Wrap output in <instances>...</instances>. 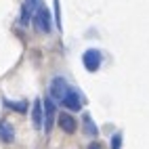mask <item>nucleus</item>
Segmentation results:
<instances>
[{
  "label": "nucleus",
  "mask_w": 149,
  "mask_h": 149,
  "mask_svg": "<svg viewBox=\"0 0 149 149\" xmlns=\"http://www.w3.org/2000/svg\"><path fill=\"white\" fill-rule=\"evenodd\" d=\"M32 23H34V27H36V32H40V34H51L55 19L51 17V11L46 8V4H44L42 8H38V11H36Z\"/></svg>",
  "instance_id": "f257e3e1"
},
{
  "label": "nucleus",
  "mask_w": 149,
  "mask_h": 149,
  "mask_svg": "<svg viewBox=\"0 0 149 149\" xmlns=\"http://www.w3.org/2000/svg\"><path fill=\"white\" fill-rule=\"evenodd\" d=\"M42 105H44V124H42V130L48 134L53 130V126L57 124V105H55V99L48 95V97H44L42 99Z\"/></svg>",
  "instance_id": "f03ea898"
},
{
  "label": "nucleus",
  "mask_w": 149,
  "mask_h": 149,
  "mask_svg": "<svg viewBox=\"0 0 149 149\" xmlns=\"http://www.w3.org/2000/svg\"><path fill=\"white\" fill-rule=\"evenodd\" d=\"M101 63H103V55L99 48H86L84 55H82V65L86 72L91 74H97L99 69H101Z\"/></svg>",
  "instance_id": "7ed1b4c3"
},
{
  "label": "nucleus",
  "mask_w": 149,
  "mask_h": 149,
  "mask_svg": "<svg viewBox=\"0 0 149 149\" xmlns=\"http://www.w3.org/2000/svg\"><path fill=\"white\" fill-rule=\"evenodd\" d=\"M69 88H72V86H69V82L65 80L63 76H55L51 80V86H48V95H51L55 101L61 103V99L69 93Z\"/></svg>",
  "instance_id": "20e7f679"
},
{
  "label": "nucleus",
  "mask_w": 149,
  "mask_h": 149,
  "mask_svg": "<svg viewBox=\"0 0 149 149\" xmlns=\"http://www.w3.org/2000/svg\"><path fill=\"white\" fill-rule=\"evenodd\" d=\"M61 105L67 109V111H80L84 107V97L76 91V88H69V93L61 99Z\"/></svg>",
  "instance_id": "39448f33"
},
{
  "label": "nucleus",
  "mask_w": 149,
  "mask_h": 149,
  "mask_svg": "<svg viewBox=\"0 0 149 149\" xmlns=\"http://www.w3.org/2000/svg\"><path fill=\"white\" fill-rule=\"evenodd\" d=\"M57 126L61 128L65 134H74V132L78 130V122H76V118H74L72 113H67V111H63V113H59V116H57Z\"/></svg>",
  "instance_id": "423d86ee"
},
{
  "label": "nucleus",
  "mask_w": 149,
  "mask_h": 149,
  "mask_svg": "<svg viewBox=\"0 0 149 149\" xmlns=\"http://www.w3.org/2000/svg\"><path fill=\"white\" fill-rule=\"evenodd\" d=\"M32 124L34 128L40 130L42 124H44V105H42V99H34L32 103Z\"/></svg>",
  "instance_id": "0eeeda50"
},
{
  "label": "nucleus",
  "mask_w": 149,
  "mask_h": 149,
  "mask_svg": "<svg viewBox=\"0 0 149 149\" xmlns=\"http://www.w3.org/2000/svg\"><path fill=\"white\" fill-rule=\"evenodd\" d=\"M82 130H84L86 136L99 139V126H97V122H93L91 113H84V116H82Z\"/></svg>",
  "instance_id": "6e6552de"
},
{
  "label": "nucleus",
  "mask_w": 149,
  "mask_h": 149,
  "mask_svg": "<svg viewBox=\"0 0 149 149\" xmlns=\"http://www.w3.org/2000/svg\"><path fill=\"white\" fill-rule=\"evenodd\" d=\"M0 141L2 143H13L15 141V126L8 120H0Z\"/></svg>",
  "instance_id": "1a4fd4ad"
},
{
  "label": "nucleus",
  "mask_w": 149,
  "mask_h": 149,
  "mask_svg": "<svg viewBox=\"0 0 149 149\" xmlns=\"http://www.w3.org/2000/svg\"><path fill=\"white\" fill-rule=\"evenodd\" d=\"M2 105L6 109L17 111V113H27V109H29V103L27 101H11V99H6V97H2Z\"/></svg>",
  "instance_id": "9d476101"
},
{
  "label": "nucleus",
  "mask_w": 149,
  "mask_h": 149,
  "mask_svg": "<svg viewBox=\"0 0 149 149\" xmlns=\"http://www.w3.org/2000/svg\"><path fill=\"white\" fill-rule=\"evenodd\" d=\"M53 6H55V25L59 29H63V17H61V4H59V0H53Z\"/></svg>",
  "instance_id": "9b49d317"
},
{
  "label": "nucleus",
  "mask_w": 149,
  "mask_h": 149,
  "mask_svg": "<svg viewBox=\"0 0 149 149\" xmlns=\"http://www.w3.org/2000/svg\"><path fill=\"white\" fill-rule=\"evenodd\" d=\"M109 147H111V149H122V132H113V134H111Z\"/></svg>",
  "instance_id": "f8f14e48"
},
{
  "label": "nucleus",
  "mask_w": 149,
  "mask_h": 149,
  "mask_svg": "<svg viewBox=\"0 0 149 149\" xmlns=\"http://www.w3.org/2000/svg\"><path fill=\"white\" fill-rule=\"evenodd\" d=\"M25 4H27L29 8H32V11H34V15H36V11H38V8H42V6H44V0H25Z\"/></svg>",
  "instance_id": "ddd939ff"
},
{
  "label": "nucleus",
  "mask_w": 149,
  "mask_h": 149,
  "mask_svg": "<svg viewBox=\"0 0 149 149\" xmlns=\"http://www.w3.org/2000/svg\"><path fill=\"white\" fill-rule=\"evenodd\" d=\"M88 149H103V145H101V143H99L97 139H95V141H93L91 145H88Z\"/></svg>",
  "instance_id": "4468645a"
}]
</instances>
